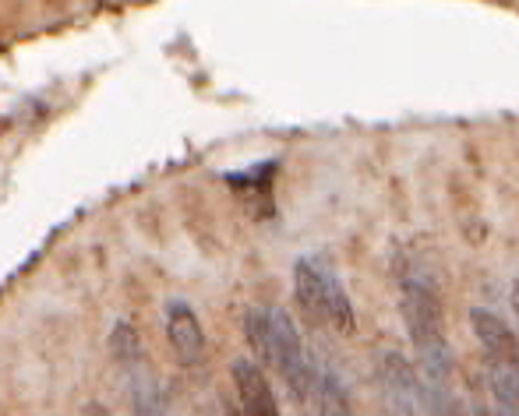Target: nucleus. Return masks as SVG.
<instances>
[{
    "instance_id": "obj_4",
    "label": "nucleus",
    "mask_w": 519,
    "mask_h": 416,
    "mask_svg": "<svg viewBox=\"0 0 519 416\" xmlns=\"http://www.w3.org/2000/svg\"><path fill=\"white\" fill-rule=\"evenodd\" d=\"M113 353H117V360L131 374V406H135V416H166V395L159 388V378L149 367V360H145L142 346H138L135 332L128 325L117 328Z\"/></svg>"
},
{
    "instance_id": "obj_7",
    "label": "nucleus",
    "mask_w": 519,
    "mask_h": 416,
    "mask_svg": "<svg viewBox=\"0 0 519 416\" xmlns=\"http://www.w3.org/2000/svg\"><path fill=\"white\" fill-rule=\"evenodd\" d=\"M470 325H474L477 342L488 353V364L498 367H519V335L505 325L498 314L484 311V307H474L470 311Z\"/></svg>"
},
{
    "instance_id": "obj_6",
    "label": "nucleus",
    "mask_w": 519,
    "mask_h": 416,
    "mask_svg": "<svg viewBox=\"0 0 519 416\" xmlns=\"http://www.w3.org/2000/svg\"><path fill=\"white\" fill-rule=\"evenodd\" d=\"M166 339L181 364H198L205 357V332L198 314L191 311L188 300H170L166 304Z\"/></svg>"
},
{
    "instance_id": "obj_9",
    "label": "nucleus",
    "mask_w": 519,
    "mask_h": 416,
    "mask_svg": "<svg viewBox=\"0 0 519 416\" xmlns=\"http://www.w3.org/2000/svg\"><path fill=\"white\" fill-rule=\"evenodd\" d=\"M512 311H516V321H519V283L512 286Z\"/></svg>"
},
{
    "instance_id": "obj_3",
    "label": "nucleus",
    "mask_w": 519,
    "mask_h": 416,
    "mask_svg": "<svg viewBox=\"0 0 519 416\" xmlns=\"http://www.w3.org/2000/svg\"><path fill=\"white\" fill-rule=\"evenodd\" d=\"M294 293L301 300L304 314L318 325L332 328V332L350 335L354 332V304L346 297L343 283H339L332 268L318 258H301L294 265Z\"/></svg>"
},
{
    "instance_id": "obj_2",
    "label": "nucleus",
    "mask_w": 519,
    "mask_h": 416,
    "mask_svg": "<svg viewBox=\"0 0 519 416\" xmlns=\"http://www.w3.org/2000/svg\"><path fill=\"white\" fill-rule=\"evenodd\" d=\"M399 311H403L410 342H414L417 357L424 364L428 388L438 395L445 388V381H449L452 350L449 335H445V311L435 286L424 283V279H403V286H399Z\"/></svg>"
},
{
    "instance_id": "obj_10",
    "label": "nucleus",
    "mask_w": 519,
    "mask_h": 416,
    "mask_svg": "<svg viewBox=\"0 0 519 416\" xmlns=\"http://www.w3.org/2000/svg\"><path fill=\"white\" fill-rule=\"evenodd\" d=\"M89 416H106V409H99V406H92V409H89Z\"/></svg>"
},
{
    "instance_id": "obj_5",
    "label": "nucleus",
    "mask_w": 519,
    "mask_h": 416,
    "mask_svg": "<svg viewBox=\"0 0 519 416\" xmlns=\"http://www.w3.org/2000/svg\"><path fill=\"white\" fill-rule=\"evenodd\" d=\"M276 170L279 163L276 159H265V163L251 166V170H241V173H223V180L234 187V194L244 201L255 219H272L276 212V201H272V180H276Z\"/></svg>"
},
{
    "instance_id": "obj_1",
    "label": "nucleus",
    "mask_w": 519,
    "mask_h": 416,
    "mask_svg": "<svg viewBox=\"0 0 519 416\" xmlns=\"http://www.w3.org/2000/svg\"><path fill=\"white\" fill-rule=\"evenodd\" d=\"M244 335H248V346L255 353V364L262 371L272 367L297 402L308 399L311 385H315V367H311V357L304 350V339L297 332L294 318L283 307L272 304L251 307L244 314Z\"/></svg>"
},
{
    "instance_id": "obj_8",
    "label": "nucleus",
    "mask_w": 519,
    "mask_h": 416,
    "mask_svg": "<svg viewBox=\"0 0 519 416\" xmlns=\"http://www.w3.org/2000/svg\"><path fill=\"white\" fill-rule=\"evenodd\" d=\"M234 385H237V402H241L244 416H283L279 402L272 395V385L265 378V371L255 360L241 357L234 360Z\"/></svg>"
}]
</instances>
